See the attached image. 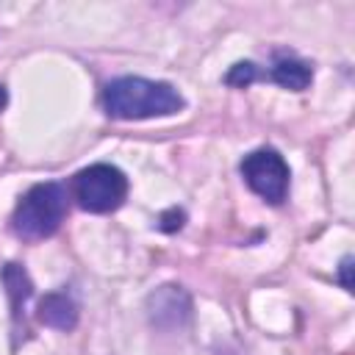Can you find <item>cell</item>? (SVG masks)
I'll return each instance as SVG.
<instances>
[{
	"instance_id": "ba28073f",
	"label": "cell",
	"mask_w": 355,
	"mask_h": 355,
	"mask_svg": "<svg viewBox=\"0 0 355 355\" xmlns=\"http://www.w3.org/2000/svg\"><path fill=\"white\" fill-rule=\"evenodd\" d=\"M3 286H6V294L11 300V308H14V316H19V308L28 302V297L33 294V286H31V277L28 272L19 266V263H6L3 266Z\"/></svg>"
},
{
	"instance_id": "7a4b0ae2",
	"label": "cell",
	"mask_w": 355,
	"mask_h": 355,
	"mask_svg": "<svg viewBox=\"0 0 355 355\" xmlns=\"http://www.w3.org/2000/svg\"><path fill=\"white\" fill-rule=\"evenodd\" d=\"M67 216V191L61 183H36L31 186L14 214H11V230L14 236L25 239V241H39V239H47L53 236L61 222Z\"/></svg>"
},
{
	"instance_id": "8992f818",
	"label": "cell",
	"mask_w": 355,
	"mask_h": 355,
	"mask_svg": "<svg viewBox=\"0 0 355 355\" xmlns=\"http://www.w3.org/2000/svg\"><path fill=\"white\" fill-rule=\"evenodd\" d=\"M36 316L42 324L55 327V330H72L78 324V305L69 294L64 291H50L39 300Z\"/></svg>"
},
{
	"instance_id": "9c48e42d",
	"label": "cell",
	"mask_w": 355,
	"mask_h": 355,
	"mask_svg": "<svg viewBox=\"0 0 355 355\" xmlns=\"http://www.w3.org/2000/svg\"><path fill=\"white\" fill-rule=\"evenodd\" d=\"M258 67L252 64V61H239V64H233L230 69H227V75H225V83L227 86H233V89H247L252 80H258Z\"/></svg>"
},
{
	"instance_id": "7c38bea8",
	"label": "cell",
	"mask_w": 355,
	"mask_h": 355,
	"mask_svg": "<svg viewBox=\"0 0 355 355\" xmlns=\"http://www.w3.org/2000/svg\"><path fill=\"white\" fill-rule=\"evenodd\" d=\"M6 103H8V92H6V86L0 83V111L6 108Z\"/></svg>"
},
{
	"instance_id": "52a82bcc",
	"label": "cell",
	"mask_w": 355,
	"mask_h": 355,
	"mask_svg": "<svg viewBox=\"0 0 355 355\" xmlns=\"http://www.w3.org/2000/svg\"><path fill=\"white\" fill-rule=\"evenodd\" d=\"M269 78H272L277 86L288 89V92H302V89H308L311 80H313V67H311L308 61H302V58L286 55V58H277V61H275V67L269 69Z\"/></svg>"
},
{
	"instance_id": "277c9868",
	"label": "cell",
	"mask_w": 355,
	"mask_h": 355,
	"mask_svg": "<svg viewBox=\"0 0 355 355\" xmlns=\"http://www.w3.org/2000/svg\"><path fill=\"white\" fill-rule=\"evenodd\" d=\"M241 178L244 183L266 202L280 205L288 194V183H291V169L286 164V158L272 150V147H258L252 153L244 155L241 161Z\"/></svg>"
},
{
	"instance_id": "6da1fadb",
	"label": "cell",
	"mask_w": 355,
	"mask_h": 355,
	"mask_svg": "<svg viewBox=\"0 0 355 355\" xmlns=\"http://www.w3.org/2000/svg\"><path fill=\"white\" fill-rule=\"evenodd\" d=\"M103 111L111 119H153V116H172L183 111V94L166 80H150L139 75H125L111 80L103 89Z\"/></svg>"
},
{
	"instance_id": "30bf717a",
	"label": "cell",
	"mask_w": 355,
	"mask_h": 355,
	"mask_svg": "<svg viewBox=\"0 0 355 355\" xmlns=\"http://www.w3.org/2000/svg\"><path fill=\"white\" fill-rule=\"evenodd\" d=\"M183 222H186V214H183L180 208H169V211H164V214L158 216V227H161L164 233H175V230H180Z\"/></svg>"
},
{
	"instance_id": "5b68a950",
	"label": "cell",
	"mask_w": 355,
	"mask_h": 355,
	"mask_svg": "<svg viewBox=\"0 0 355 355\" xmlns=\"http://www.w3.org/2000/svg\"><path fill=\"white\" fill-rule=\"evenodd\" d=\"M191 302L180 286H161L150 294V319L158 327H175L189 319Z\"/></svg>"
},
{
	"instance_id": "8fae6325",
	"label": "cell",
	"mask_w": 355,
	"mask_h": 355,
	"mask_svg": "<svg viewBox=\"0 0 355 355\" xmlns=\"http://www.w3.org/2000/svg\"><path fill=\"white\" fill-rule=\"evenodd\" d=\"M349 272H352V258H349V255H344V261H341V266H338V280H341V286H344L347 291H352Z\"/></svg>"
},
{
	"instance_id": "3957f363",
	"label": "cell",
	"mask_w": 355,
	"mask_h": 355,
	"mask_svg": "<svg viewBox=\"0 0 355 355\" xmlns=\"http://www.w3.org/2000/svg\"><path fill=\"white\" fill-rule=\"evenodd\" d=\"M72 197L89 214L116 211L128 197V178L114 164H89L72 178Z\"/></svg>"
}]
</instances>
